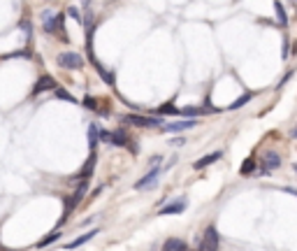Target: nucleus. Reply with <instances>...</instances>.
<instances>
[{
  "mask_svg": "<svg viewBox=\"0 0 297 251\" xmlns=\"http://www.w3.org/2000/svg\"><path fill=\"white\" fill-rule=\"evenodd\" d=\"M56 61L65 70H79L81 65H84V58H81L79 54H74V51H63V54H58Z\"/></svg>",
  "mask_w": 297,
  "mask_h": 251,
  "instance_id": "f257e3e1",
  "label": "nucleus"
},
{
  "mask_svg": "<svg viewBox=\"0 0 297 251\" xmlns=\"http://www.w3.org/2000/svg\"><path fill=\"white\" fill-rule=\"evenodd\" d=\"M200 251H218V233L214 226L204 231V238L200 242Z\"/></svg>",
  "mask_w": 297,
  "mask_h": 251,
  "instance_id": "f03ea898",
  "label": "nucleus"
},
{
  "mask_svg": "<svg viewBox=\"0 0 297 251\" xmlns=\"http://www.w3.org/2000/svg\"><path fill=\"white\" fill-rule=\"evenodd\" d=\"M126 123H133V126H140V128H148V126H160V119H148V116H140V114H128L123 116Z\"/></svg>",
  "mask_w": 297,
  "mask_h": 251,
  "instance_id": "7ed1b4c3",
  "label": "nucleus"
},
{
  "mask_svg": "<svg viewBox=\"0 0 297 251\" xmlns=\"http://www.w3.org/2000/svg\"><path fill=\"white\" fill-rule=\"evenodd\" d=\"M158 177H160V170L158 168H153V170H148V175L147 177H142L140 182L135 184V189H151V186H155V182H158Z\"/></svg>",
  "mask_w": 297,
  "mask_h": 251,
  "instance_id": "20e7f679",
  "label": "nucleus"
},
{
  "mask_svg": "<svg viewBox=\"0 0 297 251\" xmlns=\"http://www.w3.org/2000/svg\"><path fill=\"white\" fill-rule=\"evenodd\" d=\"M186 205H188L186 203V198H179V200H174V203H167L158 214H162V217H165V214H181V212L186 210Z\"/></svg>",
  "mask_w": 297,
  "mask_h": 251,
  "instance_id": "39448f33",
  "label": "nucleus"
},
{
  "mask_svg": "<svg viewBox=\"0 0 297 251\" xmlns=\"http://www.w3.org/2000/svg\"><path fill=\"white\" fill-rule=\"evenodd\" d=\"M193 126H197L195 119H188V121H174V123H165L162 128L169 130V133H176V130H186V128H193Z\"/></svg>",
  "mask_w": 297,
  "mask_h": 251,
  "instance_id": "423d86ee",
  "label": "nucleus"
},
{
  "mask_svg": "<svg viewBox=\"0 0 297 251\" xmlns=\"http://www.w3.org/2000/svg\"><path fill=\"white\" fill-rule=\"evenodd\" d=\"M162 251H188V247H186V242L179 238H169L165 245H162Z\"/></svg>",
  "mask_w": 297,
  "mask_h": 251,
  "instance_id": "0eeeda50",
  "label": "nucleus"
},
{
  "mask_svg": "<svg viewBox=\"0 0 297 251\" xmlns=\"http://www.w3.org/2000/svg\"><path fill=\"white\" fill-rule=\"evenodd\" d=\"M279 165H281V158H279V154H274V151H270V154H265V170H263V172L277 170Z\"/></svg>",
  "mask_w": 297,
  "mask_h": 251,
  "instance_id": "6e6552de",
  "label": "nucleus"
},
{
  "mask_svg": "<svg viewBox=\"0 0 297 251\" xmlns=\"http://www.w3.org/2000/svg\"><path fill=\"white\" fill-rule=\"evenodd\" d=\"M49 88H56V82H54V79H51V77H42L40 82L35 84L33 93H35V95H40L42 91H49Z\"/></svg>",
  "mask_w": 297,
  "mask_h": 251,
  "instance_id": "1a4fd4ad",
  "label": "nucleus"
},
{
  "mask_svg": "<svg viewBox=\"0 0 297 251\" xmlns=\"http://www.w3.org/2000/svg\"><path fill=\"white\" fill-rule=\"evenodd\" d=\"M221 156H223L221 151H214V154H209L207 158H200V161H195V170H202V168H207V165L216 163V161H218Z\"/></svg>",
  "mask_w": 297,
  "mask_h": 251,
  "instance_id": "9d476101",
  "label": "nucleus"
},
{
  "mask_svg": "<svg viewBox=\"0 0 297 251\" xmlns=\"http://www.w3.org/2000/svg\"><path fill=\"white\" fill-rule=\"evenodd\" d=\"M95 235H98V231H88L86 235H79V238H77V240H72V242H70V245L65 247V249H77V247L86 245L88 240H91V238H95Z\"/></svg>",
  "mask_w": 297,
  "mask_h": 251,
  "instance_id": "9b49d317",
  "label": "nucleus"
},
{
  "mask_svg": "<svg viewBox=\"0 0 297 251\" xmlns=\"http://www.w3.org/2000/svg\"><path fill=\"white\" fill-rule=\"evenodd\" d=\"M274 14H277V21H279V26H288V16H286V9H284V5L281 2H274Z\"/></svg>",
  "mask_w": 297,
  "mask_h": 251,
  "instance_id": "f8f14e48",
  "label": "nucleus"
},
{
  "mask_svg": "<svg viewBox=\"0 0 297 251\" xmlns=\"http://www.w3.org/2000/svg\"><path fill=\"white\" fill-rule=\"evenodd\" d=\"M93 168H95V151H93V154H91V158H88V161H86V165H84V168H81V172H79V177H81V179H84V182H86L88 177H91V172H93Z\"/></svg>",
  "mask_w": 297,
  "mask_h": 251,
  "instance_id": "ddd939ff",
  "label": "nucleus"
},
{
  "mask_svg": "<svg viewBox=\"0 0 297 251\" xmlns=\"http://www.w3.org/2000/svg\"><path fill=\"white\" fill-rule=\"evenodd\" d=\"M98 140H100V130H98V126H91V128H88V144H91V149L93 151H95Z\"/></svg>",
  "mask_w": 297,
  "mask_h": 251,
  "instance_id": "4468645a",
  "label": "nucleus"
},
{
  "mask_svg": "<svg viewBox=\"0 0 297 251\" xmlns=\"http://www.w3.org/2000/svg\"><path fill=\"white\" fill-rule=\"evenodd\" d=\"M253 168H256V161H253V158H249V161H246V163L242 165V175L249 177L251 172H253Z\"/></svg>",
  "mask_w": 297,
  "mask_h": 251,
  "instance_id": "2eb2a0df",
  "label": "nucleus"
},
{
  "mask_svg": "<svg viewBox=\"0 0 297 251\" xmlns=\"http://www.w3.org/2000/svg\"><path fill=\"white\" fill-rule=\"evenodd\" d=\"M204 109H200V107H183L181 109V114H186V116H200Z\"/></svg>",
  "mask_w": 297,
  "mask_h": 251,
  "instance_id": "dca6fc26",
  "label": "nucleus"
},
{
  "mask_svg": "<svg viewBox=\"0 0 297 251\" xmlns=\"http://www.w3.org/2000/svg\"><path fill=\"white\" fill-rule=\"evenodd\" d=\"M249 100H251V93H244L242 98H239V100H235V102H232V105H230V107H232V109H237V107H242V105H246V102H249Z\"/></svg>",
  "mask_w": 297,
  "mask_h": 251,
  "instance_id": "f3484780",
  "label": "nucleus"
},
{
  "mask_svg": "<svg viewBox=\"0 0 297 251\" xmlns=\"http://www.w3.org/2000/svg\"><path fill=\"white\" fill-rule=\"evenodd\" d=\"M56 98H61V100H68V102H74V98L68 93V91H63V88H56Z\"/></svg>",
  "mask_w": 297,
  "mask_h": 251,
  "instance_id": "a211bd4d",
  "label": "nucleus"
},
{
  "mask_svg": "<svg viewBox=\"0 0 297 251\" xmlns=\"http://www.w3.org/2000/svg\"><path fill=\"white\" fill-rule=\"evenodd\" d=\"M58 238H61V233L56 231L54 235H49V238H44V240H42V242H40V247H47V245H51V242H54V240H58Z\"/></svg>",
  "mask_w": 297,
  "mask_h": 251,
  "instance_id": "6ab92c4d",
  "label": "nucleus"
},
{
  "mask_svg": "<svg viewBox=\"0 0 297 251\" xmlns=\"http://www.w3.org/2000/svg\"><path fill=\"white\" fill-rule=\"evenodd\" d=\"M158 112H162V114H176V112H179V109H176L174 105H162V107L158 109Z\"/></svg>",
  "mask_w": 297,
  "mask_h": 251,
  "instance_id": "aec40b11",
  "label": "nucleus"
},
{
  "mask_svg": "<svg viewBox=\"0 0 297 251\" xmlns=\"http://www.w3.org/2000/svg\"><path fill=\"white\" fill-rule=\"evenodd\" d=\"M84 105H86V107H91V109H95V107H98V105H95V100H93V98H86V100H84Z\"/></svg>",
  "mask_w": 297,
  "mask_h": 251,
  "instance_id": "412c9836",
  "label": "nucleus"
},
{
  "mask_svg": "<svg viewBox=\"0 0 297 251\" xmlns=\"http://www.w3.org/2000/svg\"><path fill=\"white\" fill-rule=\"evenodd\" d=\"M293 137H297V128H295V130H293Z\"/></svg>",
  "mask_w": 297,
  "mask_h": 251,
  "instance_id": "4be33fe9",
  "label": "nucleus"
},
{
  "mask_svg": "<svg viewBox=\"0 0 297 251\" xmlns=\"http://www.w3.org/2000/svg\"><path fill=\"white\" fill-rule=\"evenodd\" d=\"M295 170H297V163H295Z\"/></svg>",
  "mask_w": 297,
  "mask_h": 251,
  "instance_id": "5701e85b",
  "label": "nucleus"
}]
</instances>
